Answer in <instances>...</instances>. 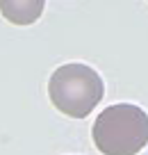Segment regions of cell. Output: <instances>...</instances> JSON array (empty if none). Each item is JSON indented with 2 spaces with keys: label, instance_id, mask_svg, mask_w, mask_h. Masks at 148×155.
Instances as JSON below:
<instances>
[{
  "label": "cell",
  "instance_id": "cell-2",
  "mask_svg": "<svg viewBox=\"0 0 148 155\" xmlns=\"http://www.w3.org/2000/svg\"><path fill=\"white\" fill-rule=\"evenodd\" d=\"M105 96V82L98 71L82 62H68L53 71L48 98L55 110L71 119H87Z\"/></svg>",
  "mask_w": 148,
  "mask_h": 155
},
{
  "label": "cell",
  "instance_id": "cell-3",
  "mask_svg": "<svg viewBox=\"0 0 148 155\" xmlns=\"http://www.w3.org/2000/svg\"><path fill=\"white\" fill-rule=\"evenodd\" d=\"M46 0H0V14L12 25H32L41 18Z\"/></svg>",
  "mask_w": 148,
  "mask_h": 155
},
{
  "label": "cell",
  "instance_id": "cell-1",
  "mask_svg": "<svg viewBox=\"0 0 148 155\" xmlns=\"http://www.w3.org/2000/svg\"><path fill=\"white\" fill-rule=\"evenodd\" d=\"M94 146L103 155H137L148 144V114L132 103H116L96 116Z\"/></svg>",
  "mask_w": 148,
  "mask_h": 155
}]
</instances>
